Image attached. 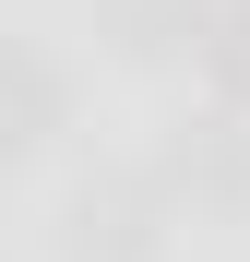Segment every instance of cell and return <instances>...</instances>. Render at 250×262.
<instances>
[{
	"mask_svg": "<svg viewBox=\"0 0 250 262\" xmlns=\"http://www.w3.org/2000/svg\"><path fill=\"white\" fill-rule=\"evenodd\" d=\"M60 227H72V238H60L72 262H155V250H167V179H143V167L83 179Z\"/></svg>",
	"mask_w": 250,
	"mask_h": 262,
	"instance_id": "cell-1",
	"label": "cell"
},
{
	"mask_svg": "<svg viewBox=\"0 0 250 262\" xmlns=\"http://www.w3.org/2000/svg\"><path fill=\"white\" fill-rule=\"evenodd\" d=\"M155 179H167V203L191 191L202 214H238V203H250V131H238V107L191 119V131H179V155H167Z\"/></svg>",
	"mask_w": 250,
	"mask_h": 262,
	"instance_id": "cell-2",
	"label": "cell"
},
{
	"mask_svg": "<svg viewBox=\"0 0 250 262\" xmlns=\"http://www.w3.org/2000/svg\"><path fill=\"white\" fill-rule=\"evenodd\" d=\"M119 48L131 60H167V48H202V24H215V0H107Z\"/></svg>",
	"mask_w": 250,
	"mask_h": 262,
	"instance_id": "cell-3",
	"label": "cell"
},
{
	"mask_svg": "<svg viewBox=\"0 0 250 262\" xmlns=\"http://www.w3.org/2000/svg\"><path fill=\"white\" fill-rule=\"evenodd\" d=\"M202 72H215L226 107H250V0H215V24H202Z\"/></svg>",
	"mask_w": 250,
	"mask_h": 262,
	"instance_id": "cell-4",
	"label": "cell"
},
{
	"mask_svg": "<svg viewBox=\"0 0 250 262\" xmlns=\"http://www.w3.org/2000/svg\"><path fill=\"white\" fill-rule=\"evenodd\" d=\"M12 155H24V131H12V119H0V179H12Z\"/></svg>",
	"mask_w": 250,
	"mask_h": 262,
	"instance_id": "cell-5",
	"label": "cell"
}]
</instances>
